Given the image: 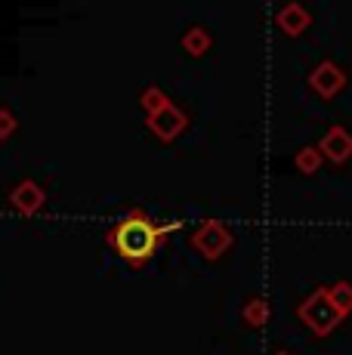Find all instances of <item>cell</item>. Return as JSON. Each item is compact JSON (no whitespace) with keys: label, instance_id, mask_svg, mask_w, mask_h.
<instances>
[{"label":"cell","instance_id":"4fadbf2b","mask_svg":"<svg viewBox=\"0 0 352 355\" xmlns=\"http://www.w3.org/2000/svg\"><path fill=\"white\" fill-rule=\"evenodd\" d=\"M328 293H331V300H334V306L343 312V315H349L352 312V284L349 282H334L328 288Z\"/></svg>","mask_w":352,"mask_h":355},{"label":"cell","instance_id":"52a82bcc","mask_svg":"<svg viewBox=\"0 0 352 355\" xmlns=\"http://www.w3.org/2000/svg\"><path fill=\"white\" fill-rule=\"evenodd\" d=\"M44 201H46V195L35 180H22L10 192V207L19 210V214H37V210L44 207Z\"/></svg>","mask_w":352,"mask_h":355},{"label":"cell","instance_id":"8fae6325","mask_svg":"<svg viewBox=\"0 0 352 355\" xmlns=\"http://www.w3.org/2000/svg\"><path fill=\"white\" fill-rule=\"evenodd\" d=\"M322 161H324V155L318 152V146H303L300 152H297V158H294V164L300 167V173H315L318 167H322Z\"/></svg>","mask_w":352,"mask_h":355},{"label":"cell","instance_id":"3957f363","mask_svg":"<svg viewBox=\"0 0 352 355\" xmlns=\"http://www.w3.org/2000/svg\"><path fill=\"white\" fill-rule=\"evenodd\" d=\"M232 241H235V235H232V229H229L226 223L204 220L198 229L192 232V241L188 244H192V248L198 250L204 259H220L229 248H232Z\"/></svg>","mask_w":352,"mask_h":355},{"label":"cell","instance_id":"7a4b0ae2","mask_svg":"<svg viewBox=\"0 0 352 355\" xmlns=\"http://www.w3.org/2000/svg\"><path fill=\"white\" fill-rule=\"evenodd\" d=\"M297 315H300V322L309 327V331L315 334H331L337 324L343 322V312L334 306V300H331L328 288H315L313 293H306V300H303L300 306H297Z\"/></svg>","mask_w":352,"mask_h":355},{"label":"cell","instance_id":"277c9868","mask_svg":"<svg viewBox=\"0 0 352 355\" xmlns=\"http://www.w3.org/2000/svg\"><path fill=\"white\" fill-rule=\"evenodd\" d=\"M309 87H313L318 96L331 99V96H337V93L346 87V71H343L337 62L324 59V62H318L313 68V74H309Z\"/></svg>","mask_w":352,"mask_h":355},{"label":"cell","instance_id":"7c38bea8","mask_svg":"<svg viewBox=\"0 0 352 355\" xmlns=\"http://www.w3.org/2000/svg\"><path fill=\"white\" fill-rule=\"evenodd\" d=\"M266 318H269V303L263 297H250L245 303V322L250 327H260L266 324Z\"/></svg>","mask_w":352,"mask_h":355},{"label":"cell","instance_id":"6da1fadb","mask_svg":"<svg viewBox=\"0 0 352 355\" xmlns=\"http://www.w3.org/2000/svg\"><path fill=\"white\" fill-rule=\"evenodd\" d=\"M179 226H182L179 220L158 223V220H152L142 207H133V210H127L112 229H108L105 241L114 254L124 259V263L142 269L148 259L158 254V248L164 244V238L173 235Z\"/></svg>","mask_w":352,"mask_h":355},{"label":"cell","instance_id":"5b68a950","mask_svg":"<svg viewBox=\"0 0 352 355\" xmlns=\"http://www.w3.org/2000/svg\"><path fill=\"white\" fill-rule=\"evenodd\" d=\"M186 127H188L186 112H182V108H176L173 102L167 108H161L158 114H152V118H148V130H152L158 139H164V142L176 139V136H179Z\"/></svg>","mask_w":352,"mask_h":355},{"label":"cell","instance_id":"8992f818","mask_svg":"<svg viewBox=\"0 0 352 355\" xmlns=\"http://www.w3.org/2000/svg\"><path fill=\"white\" fill-rule=\"evenodd\" d=\"M318 152H322L328 161H334V164L349 161L352 158V133H349L346 127L334 124L328 133L322 136V142H318Z\"/></svg>","mask_w":352,"mask_h":355},{"label":"cell","instance_id":"5bb4252c","mask_svg":"<svg viewBox=\"0 0 352 355\" xmlns=\"http://www.w3.org/2000/svg\"><path fill=\"white\" fill-rule=\"evenodd\" d=\"M16 133V114L10 112V108H0V139H6V136Z\"/></svg>","mask_w":352,"mask_h":355},{"label":"cell","instance_id":"ba28073f","mask_svg":"<svg viewBox=\"0 0 352 355\" xmlns=\"http://www.w3.org/2000/svg\"><path fill=\"white\" fill-rule=\"evenodd\" d=\"M275 22L281 25L284 34H290V37H297V34H303L309 28V22H313V16H309V10L303 3H297V0H290V3H284L279 12H275Z\"/></svg>","mask_w":352,"mask_h":355},{"label":"cell","instance_id":"30bf717a","mask_svg":"<svg viewBox=\"0 0 352 355\" xmlns=\"http://www.w3.org/2000/svg\"><path fill=\"white\" fill-rule=\"evenodd\" d=\"M139 105L146 108V114L152 118V114H158L161 108L170 105V99H167V93L161 90V87H146V90H142V96H139Z\"/></svg>","mask_w":352,"mask_h":355},{"label":"cell","instance_id":"9a60e30c","mask_svg":"<svg viewBox=\"0 0 352 355\" xmlns=\"http://www.w3.org/2000/svg\"><path fill=\"white\" fill-rule=\"evenodd\" d=\"M275 355H288V352H275Z\"/></svg>","mask_w":352,"mask_h":355},{"label":"cell","instance_id":"9c48e42d","mask_svg":"<svg viewBox=\"0 0 352 355\" xmlns=\"http://www.w3.org/2000/svg\"><path fill=\"white\" fill-rule=\"evenodd\" d=\"M179 44H182V50L192 53V56H204V53L211 50L213 37H211V31H207L204 25H192V28H186Z\"/></svg>","mask_w":352,"mask_h":355}]
</instances>
